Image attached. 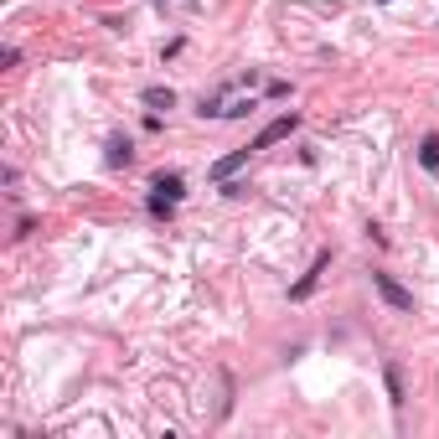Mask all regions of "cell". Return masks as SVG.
I'll list each match as a JSON object with an SVG mask.
<instances>
[{"mask_svg":"<svg viewBox=\"0 0 439 439\" xmlns=\"http://www.w3.org/2000/svg\"><path fill=\"white\" fill-rule=\"evenodd\" d=\"M145 104H150V109H171L176 94H171V88H145Z\"/></svg>","mask_w":439,"mask_h":439,"instance_id":"10","label":"cell"},{"mask_svg":"<svg viewBox=\"0 0 439 439\" xmlns=\"http://www.w3.org/2000/svg\"><path fill=\"white\" fill-rule=\"evenodd\" d=\"M253 83H258V73H243L233 88L202 99V114H212V119H238V114H248V109H253Z\"/></svg>","mask_w":439,"mask_h":439,"instance_id":"1","label":"cell"},{"mask_svg":"<svg viewBox=\"0 0 439 439\" xmlns=\"http://www.w3.org/2000/svg\"><path fill=\"white\" fill-rule=\"evenodd\" d=\"M181 191H186V181H181V176H156V186H150V212H156V217H171L176 207H181Z\"/></svg>","mask_w":439,"mask_h":439,"instance_id":"2","label":"cell"},{"mask_svg":"<svg viewBox=\"0 0 439 439\" xmlns=\"http://www.w3.org/2000/svg\"><path fill=\"white\" fill-rule=\"evenodd\" d=\"M326 269H331V253H321V258L311 263V274H305V279L295 284V290H290V300H305V295H311L316 284H321V274H326Z\"/></svg>","mask_w":439,"mask_h":439,"instance_id":"5","label":"cell"},{"mask_svg":"<svg viewBox=\"0 0 439 439\" xmlns=\"http://www.w3.org/2000/svg\"><path fill=\"white\" fill-rule=\"evenodd\" d=\"M383 6H388V0H383Z\"/></svg>","mask_w":439,"mask_h":439,"instance_id":"11","label":"cell"},{"mask_svg":"<svg viewBox=\"0 0 439 439\" xmlns=\"http://www.w3.org/2000/svg\"><path fill=\"white\" fill-rule=\"evenodd\" d=\"M388 398L403 403V372H398V362H388Z\"/></svg>","mask_w":439,"mask_h":439,"instance_id":"9","label":"cell"},{"mask_svg":"<svg viewBox=\"0 0 439 439\" xmlns=\"http://www.w3.org/2000/svg\"><path fill=\"white\" fill-rule=\"evenodd\" d=\"M372 284H378V295L393 305V311H403V316L413 311V295H408V290H403V284L393 279V274H372Z\"/></svg>","mask_w":439,"mask_h":439,"instance_id":"4","label":"cell"},{"mask_svg":"<svg viewBox=\"0 0 439 439\" xmlns=\"http://www.w3.org/2000/svg\"><path fill=\"white\" fill-rule=\"evenodd\" d=\"M419 166H424L429 176H439V135H424V145H419Z\"/></svg>","mask_w":439,"mask_h":439,"instance_id":"7","label":"cell"},{"mask_svg":"<svg viewBox=\"0 0 439 439\" xmlns=\"http://www.w3.org/2000/svg\"><path fill=\"white\" fill-rule=\"evenodd\" d=\"M295 129H300V114H279V119H269V124H263L248 145H253V150H269V145H279V140H290Z\"/></svg>","mask_w":439,"mask_h":439,"instance_id":"3","label":"cell"},{"mask_svg":"<svg viewBox=\"0 0 439 439\" xmlns=\"http://www.w3.org/2000/svg\"><path fill=\"white\" fill-rule=\"evenodd\" d=\"M248 156H253V145H243V150H233V156H223V161L212 166V181H228V176H233L238 166H243Z\"/></svg>","mask_w":439,"mask_h":439,"instance_id":"6","label":"cell"},{"mask_svg":"<svg viewBox=\"0 0 439 439\" xmlns=\"http://www.w3.org/2000/svg\"><path fill=\"white\" fill-rule=\"evenodd\" d=\"M129 161H135V150H129V140H109V156H104V166H129Z\"/></svg>","mask_w":439,"mask_h":439,"instance_id":"8","label":"cell"}]
</instances>
